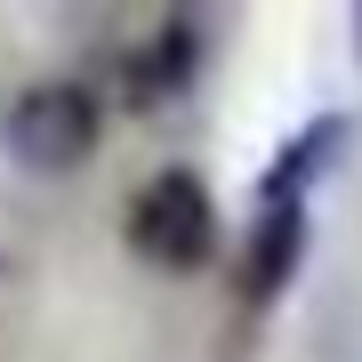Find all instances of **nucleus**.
Instances as JSON below:
<instances>
[{"mask_svg": "<svg viewBox=\"0 0 362 362\" xmlns=\"http://www.w3.org/2000/svg\"><path fill=\"white\" fill-rule=\"evenodd\" d=\"M129 250L161 274H202L218 250V202L194 169H161L145 177V194L129 202Z\"/></svg>", "mask_w": 362, "mask_h": 362, "instance_id": "nucleus-2", "label": "nucleus"}, {"mask_svg": "<svg viewBox=\"0 0 362 362\" xmlns=\"http://www.w3.org/2000/svg\"><path fill=\"white\" fill-rule=\"evenodd\" d=\"M338 137H346V121H338V113H322V121H306V129H298V145H282V161L266 169L258 202H306L314 169H322V161L338 153Z\"/></svg>", "mask_w": 362, "mask_h": 362, "instance_id": "nucleus-5", "label": "nucleus"}, {"mask_svg": "<svg viewBox=\"0 0 362 362\" xmlns=\"http://www.w3.org/2000/svg\"><path fill=\"white\" fill-rule=\"evenodd\" d=\"M97 137H105V105H97V89H81V81H33V89L8 105V121H0V145H8L33 177L81 169L97 153Z\"/></svg>", "mask_w": 362, "mask_h": 362, "instance_id": "nucleus-1", "label": "nucleus"}, {"mask_svg": "<svg viewBox=\"0 0 362 362\" xmlns=\"http://www.w3.org/2000/svg\"><path fill=\"white\" fill-rule=\"evenodd\" d=\"M194 65H202V33L185 25V16H169V25L145 40V49L129 57V97L137 105H153V97H177L185 81H194Z\"/></svg>", "mask_w": 362, "mask_h": 362, "instance_id": "nucleus-4", "label": "nucleus"}, {"mask_svg": "<svg viewBox=\"0 0 362 362\" xmlns=\"http://www.w3.org/2000/svg\"><path fill=\"white\" fill-rule=\"evenodd\" d=\"M298 258H306V202H258V218L242 233V258H233V282H242L250 306H274L290 290Z\"/></svg>", "mask_w": 362, "mask_h": 362, "instance_id": "nucleus-3", "label": "nucleus"}, {"mask_svg": "<svg viewBox=\"0 0 362 362\" xmlns=\"http://www.w3.org/2000/svg\"><path fill=\"white\" fill-rule=\"evenodd\" d=\"M354 49H362V8H354Z\"/></svg>", "mask_w": 362, "mask_h": 362, "instance_id": "nucleus-6", "label": "nucleus"}]
</instances>
